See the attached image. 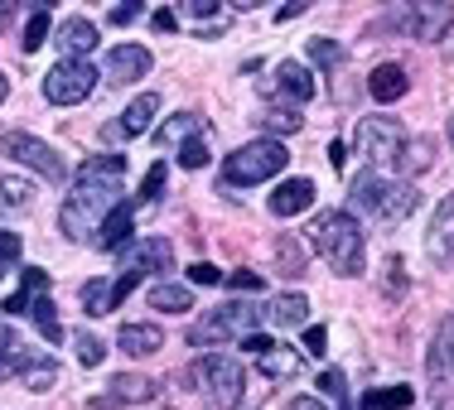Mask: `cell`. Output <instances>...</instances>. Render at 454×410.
<instances>
[{"label": "cell", "instance_id": "obj_14", "mask_svg": "<svg viewBox=\"0 0 454 410\" xmlns=\"http://www.w3.org/2000/svg\"><path fill=\"white\" fill-rule=\"evenodd\" d=\"M169 261H175V246H169L165 236H145V242L121 246V271L155 275V271H169Z\"/></svg>", "mask_w": 454, "mask_h": 410}, {"label": "cell", "instance_id": "obj_35", "mask_svg": "<svg viewBox=\"0 0 454 410\" xmlns=\"http://www.w3.org/2000/svg\"><path fill=\"white\" fill-rule=\"evenodd\" d=\"M49 29H53V19H49V10L39 5L35 15H29V25H25V39H20V44H25V53H35L39 44H49Z\"/></svg>", "mask_w": 454, "mask_h": 410}, {"label": "cell", "instance_id": "obj_15", "mask_svg": "<svg viewBox=\"0 0 454 410\" xmlns=\"http://www.w3.org/2000/svg\"><path fill=\"white\" fill-rule=\"evenodd\" d=\"M155 396H160V382H150V376H140V372H121V376L106 382L102 406H145V401H155Z\"/></svg>", "mask_w": 454, "mask_h": 410}, {"label": "cell", "instance_id": "obj_24", "mask_svg": "<svg viewBox=\"0 0 454 410\" xmlns=\"http://www.w3.org/2000/svg\"><path fill=\"white\" fill-rule=\"evenodd\" d=\"M266 319L276 323V329H300V323H309V299L305 295H276L271 305H266Z\"/></svg>", "mask_w": 454, "mask_h": 410}, {"label": "cell", "instance_id": "obj_39", "mask_svg": "<svg viewBox=\"0 0 454 410\" xmlns=\"http://www.w3.org/2000/svg\"><path fill=\"white\" fill-rule=\"evenodd\" d=\"M179 165L184 169H203V165H208V145H203V135L189 140V145H179Z\"/></svg>", "mask_w": 454, "mask_h": 410}, {"label": "cell", "instance_id": "obj_33", "mask_svg": "<svg viewBox=\"0 0 454 410\" xmlns=\"http://www.w3.org/2000/svg\"><path fill=\"white\" fill-rule=\"evenodd\" d=\"M426 372H430V386H440V391H454V358L445 348H430V362H426Z\"/></svg>", "mask_w": 454, "mask_h": 410}, {"label": "cell", "instance_id": "obj_38", "mask_svg": "<svg viewBox=\"0 0 454 410\" xmlns=\"http://www.w3.org/2000/svg\"><path fill=\"white\" fill-rule=\"evenodd\" d=\"M262 121H266V131H276V135L300 131V112H295V106H271V112L262 116Z\"/></svg>", "mask_w": 454, "mask_h": 410}, {"label": "cell", "instance_id": "obj_48", "mask_svg": "<svg viewBox=\"0 0 454 410\" xmlns=\"http://www.w3.org/2000/svg\"><path fill=\"white\" fill-rule=\"evenodd\" d=\"M106 19H112V25H131V19H140V5H136V0H131V5H112V15H106Z\"/></svg>", "mask_w": 454, "mask_h": 410}, {"label": "cell", "instance_id": "obj_5", "mask_svg": "<svg viewBox=\"0 0 454 410\" xmlns=\"http://www.w3.org/2000/svg\"><path fill=\"white\" fill-rule=\"evenodd\" d=\"M189 382L223 410L242 406V396H247V372H242V362H237L232 352H203V358H193L189 362Z\"/></svg>", "mask_w": 454, "mask_h": 410}, {"label": "cell", "instance_id": "obj_1", "mask_svg": "<svg viewBox=\"0 0 454 410\" xmlns=\"http://www.w3.org/2000/svg\"><path fill=\"white\" fill-rule=\"evenodd\" d=\"M121 174H126V155H92L78 165V183L59 208V228L63 236L82 242L102 228V218L121 203Z\"/></svg>", "mask_w": 454, "mask_h": 410}, {"label": "cell", "instance_id": "obj_9", "mask_svg": "<svg viewBox=\"0 0 454 410\" xmlns=\"http://www.w3.org/2000/svg\"><path fill=\"white\" fill-rule=\"evenodd\" d=\"M450 25H454V5H450V0H416V5L392 10V15H387V29H402V35L426 39V44L445 39Z\"/></svg>", "mask_w": 454, "mask_h": 410}, {"label": "cell", "instance_id": "obj_27", "mask_svg": "<svg viewBox=\"0 0 454 410\" xmlns=\"http://www.w3.org/2000/svg\"><path fill=\"white\" fill-rule=\"evenodd\" d=\"M150 309H165V314H189V309H193V290L189 285H150Z\"/></svg>", "mask_w": 454, "mask_h": 410}, {"label": "cell", "instance_id": "obj_46", "mask_svg": "<svg viewBox=\"0 0 454 410\" xmlns=\"http://www.w3.org/2000/svg\"><path fill=\"white\" fill-rule=\"evenodd\" d=\"M227 285H232V290H262L266 280L256 275V271H232V275H227Z\"/></svg>", "mask_w": 454, "mask_h": 410}, {"label": "cell", "instance_id": "obj_49", "mask_svg": "<svg viewBox=\"0 0 454 410\" xmlns=\"http://www.w3.org/2000/svg\"><path fill=\"white\" fill-rule=\"evenodd\" d=\"M271 343H276V338H266V333H247V338H242V348H247V352H256V358H262V352L271 348Z\"/></svg>", "mask_w": 454, "mask_h": 410}, {"label": "cell", "instance_id": "obj_2", "mask_svg": "<svg viewBox=\"0 0 454 410\" xmlns=\"http://www.w3.org/2000/svg\"><path fill=\"white\" fill-rule=\"evenodd\" d=\"M416 183L406 179H387L377 174V169H363V174H353L348 183V208L363 213V218L382 222V228H396V222H406L411 213H416Z\"/></svg>", "mask_w": 454, "mask_h": 410}, {"label": "cell", "instance_id": "obj_47", "mask_svg": "<svg viewBox=\"0 0 454 410\" xmlns=\"http://www.w3.org/2000/svg\"><path fill=\"white\" fill-rule=\"evenodd\" d=\"M150 25H155L160 35H175V29H179V15H175V10H155V15H150Z\"/></svg>", "mask_w": 454, "mask_h": 410}, {"label": "cell", "instance_id": "obj_29", "mask_svg": "<svg viewBox=\"0 0 454 410\" xmlns=\"http://www.w3.org/2000/svg\"><path fill=\"white\" fill-rule=\"evenodd\" d=\"M35 203V183L25 179H0V213H25Z\"/></svg>", "mask_w": 454, "mask_h": 410}, {"label": "cell", "instance_id": "obj_45", "mask_svg": "<svg viewBox=\"0 0 454 410\" xmlns=\"http://www.w3.org/2000/svg\"><path fill=\"white\" fill-rule=\"evenodd\" d=\"M305 348H309V358H324V352H329V333H324L319 323L305 333Z\"/></svg>", "mask_w": 454, "mask_h": 410}, {"label": "cell", "instance_id": "obj_16", "mask_svg": "<svg viewBox=\"0 0 454 410\" xmlns=\"http://www.w3.org/2000/svg\"><path fill=\"white\" fill-rule=\"evenodd\" d=\"M262 92H286L290 102H309V97H315V78H309V68H305V63L286 58V63L276 68V78L266 82Z\"/></svg>", "mask_w": 454, "mask_h": 410}, {"label": "cell", "instance_id": "obj_20", "mask_svg": "<svg viewBox=\"0 0 454 410\" xmlns=\"http://www.w3.org/2000/svg\"><path fill=\"white\" fill-rule=\"evenodd\" d=\"M203 135V116L199 112H175L165 126H155V145L160 150H179V145H189V140H199Z\"/></svg>", "mask_w": 454, "mask_h": 410}, {"label": "cell", "instance_id": "obj_31", "mask_svg": "<svg viewBox=\"0 0 454 410\" xmlns=\"http://www.w3.org/2000/svg\"><path fill=\"white\" fill-rule=\"evenodd\" d=\"M430 159H435V150H430V140H406V150H402V179L411 183L420 174V169H430Z\"/></svg>", "mask_w": 454, "mask_h": 410}, {"label": "cell", "instance_id": "obj_21", "mask_svg": "<svg viewBox=\"0 0 454 410\" xmlns=\"http://www.w3.org/2000/svg\"><path fill=\"white\" fill-rule=\"evenodd\" d=\"M53 44L63 49V58H82V63H88V53L97 49V25H92V19H82V15H73L68 25L59 29Z\"/></svg>", "mask_w": 454, "mask_h": 410}, {"label": "cell", "instance_id": "obj_56", "mask_svg": "<svg viewBox=\"0 0 454 410\" xmlns=\"http://www.w3.org/2000/svg\"><path fill=\"white\" fill-rule=\"evenodd\" d=\"M343 410H348V406H343Z\"/></svg>", "mask_w": 454, "mask_h": 410}, {"label": "cell", "instance_id": "obj_41", "mask_svg": "<svg viewBox=\"0 0 454 410\" xmlns=\"http://www.w3.org/2000/svg\"><path fill=\"white\" fill-rule=\"evenodd\" d=\"M218 0H184V5L175 10V15H184V19H213V15H218Z\"/></svg>", "mask_w": 454, "mask_h": 410}, {"label": "cell", "instance_id": "obj_32", "mask_svg": "<svg viewBox=\"0 0 454 410\" xmlns=\"http://www.w3.org/2000/svg\"><path fill=\"white\" fill-rule=\"evenodd\" d=\"M416 401V391L411 386H392V391H367L363 396V410H406Z\"/></svg>", "mask_w": 454, "mask_h": 410}, {"label": "cell", "instance_id": "obj_6", "mask_svg": "<svg viewBox=\"0 0 454 410\" xmlns=\"http://www.w3.org/2000/svg\"><path fill=\"white\" fill-rule=\"evenodd\" d=\"M266 319V305H247V299H232V305H218L208 309L199 323L189 329V343L193 348H218L227 338H247L256 333V323Z\"/></svg>", "mask_w": 454, "mask_h": 410}, {"label": "cell", "instance_id": "obj_26", "mask_svg": "<svg viewBox=\"0 0 454 410\" xmlns=\"http://www.w3.org/2000/svg\"><path fill=\"white\" fill-rule=\"evenodd\" d=\"M78 299H82V314H112L116 309V295H112V280H82V290H78Z\"/></svg>", "mask_w": 454, "mask_h": 410}, {"label": "cell", "instance_id": "obj_34", "mask_svg": "<svg viewBox=\"0 0 454 410\" xmlns=\"http://www.w3.org/2000/svg\"><path fill=\"white\" fill-rule=\"evenodd\" d=\"M29 314H35L39 333H44V343H63V329H59V314H53V299L39 295L35 305H29Z\"/></svg>", "mask_w": 454, "mask_h": 410}, {"label": "cell", "instance_id": "obj_8", "mask_svg": "<svg viewBox=\"0 0 454 410\" xmlns=\"http://www.w3.org/2000/svg\"><path fill=\"white\" fill-rule=\"evenodd\" d=\"M0 155H10L15 165H25V169H39V179H44V183H68V165H63V155L49 145V140H39L29 131H5V135H0Z\"/></svg>", "mask_w": 454, "mask_h": 410}, {"label": "cell", "instance_id": "obj_13", "mask_svg": "<svg viewBox=\"0 0 454 410\" xmlns=\"http://www.w3.org/2000/svg\"><path fill=\"white\" fill-rule=\"evenodd\" d=\"M150 49L145 44H116L112 53H106V82L112 88H131V82H140L150 73Z\"/></svg>", "mask_w": 454, "mask_h": 410}, {"label": "cell", "instance_id": "obj_23", "mask_svg": "<svg viewBox=\"0 0 454 410\" xmlns=\"http://www.w3.org/2000/svg\"><path fill=\"white\" fill-rule=\"evenodd\" d=\"M256 367H262V376H271V382H290V376L305 372V358H300L295 348H280V343H271V348L256 358Z\"/></svg>", "mask_w": 454, "mask_h": 410}, {"label": "cell", "instance_id": "obj_51", "mask_svg": "<svg viewBox=\"0 0 454 410\" xmlns=\"http://www.w3.org/2000/svg\"><path fill=\"white\" fill-rule=\"evenodd\" d=\"M329 159H333V169H343V165H348V145H343V140H333V145H329Z\"/></svg>", "mask_w": 454, "mask_h": 410}, {"label": "cell", "instance_id": "obj_17", "mask_svg": "<svg viewBox=\"0 0 454 410\" xmlns=\"http://www.w3.org/2000/svg\"><path fill=\"white\" fill-rule=\"evenodd\" d=\"M367 92H372V102H382V106L402 102V97L411 92L406 68H402V63H377V68H372V78H367Z\"/></svg>", "mask_w": 454, "mask_h": 410}, {"label": "cell", "instance_id": "obj_10", "mask_svg": "<svg viewBox=\"0 0 454 410\" xmlns=\"http://www.w3.org/2000/svg\"><path fill=\"white\" fill-rule=\"evenodd\" d=\"M92 88H97V68H92V63H82V58L53 63L49 78H44V97H49L53 106H78V102H88Z\"/></svg>", "mask_w": 454, "mask_h": 410}, {"label": "cell", "instance_id": "obj_40", "mask_svg": "<svg viewBox=\"0 0 454 410\" xmlns=\"http://www.w3.org/2000/svg\"><path fill=\"white\" fill-rule=\"evenodd\" d=\"M160 193H165V165H150V174H145V183H140V198L136 203H155Z\"/></svg>", "mask_w": 454, "mask_h": 410}, {"label": "cell", "instance_id": "obj_53", "mask_svg": "<svg viewBox=\"0 0 454 410\" xmlns=\"http://www.w3.org/2000/svg\"><path fill=\"white\" fill-rule=\"evenodd\" d=\"M10 15H15V5H10V0H0V29L10 25Z\"/></svg>", "mask_w": 454, "mask_h": 410}, {"label": "cell", "instance_id": "obj_4", "mask_svg": "<svg viewBox=\"0 0 454 410\" xmlns=\"http://www.w3.org/2000/svg\"><path fill=\"white\" fill-rule=\"evenodd\" d=\"M290 165V150L280 140L262 135V140H247L242 150H232L223 165V183L227 189H256V183H271L280 169Z\"/></svg>", "mask_w": 454, "mask_h": 410}, {"label": "cell", "instance_id": "obj_11", "mask_svg": "<svg viewBox=\"0 0 454 410\" xmlns=\"http://www.w3.org/2000/svg\"><path fill=\"white\" fill-rule=\"evenodd\" d=\"M426 256L435 266H454V193L435 203L430 213V228H426Z\"/></svg>", "mask_w": 454, "mask_h": 410}, {"label": "cell", "instance_id": "obj_3", "mask_svg": "<svg viewBox=\"0 0 454 410\" xmlns=\"http://www.w3.org/2000/svg\"><path fill=\"white\" fill-rule=\"evenodd\" d=\"M309 246L329 261L333 275H363L367 266V251H363V228L353 213H319L309 222Z\"/></svg>", "mask_w": 454, "mask_h": 410}, {"label": "cell", "instance_id": "obj_42", "mask_svg": "<svg viewBox=\"0 0 454 410\" xmlns=\"http://www.w3.org/2000/svg\"><path fill=\"white\" fill-rule=\"evenodd\" d=\"M20 261V236L15 232H0V275H5V266Z\"/></svg>", "mask_w": 454, "mask_h": 410}, {"label": "cell", "instance_id": "obj_7", "mask_svg": "<svg viewBox=\"0 0 454 410\" xmlns=\"http://www.w3.org/2000/svg\"><path fill=\"white\" fill-rule=\"evenodd\" d=\"M358 150L367 159V169H377V174H387V169L402 165V150H406V131L396 116H367L358 126Z\"/></svg>", "mask_w": 454, "mask_h": 410}, {"label": "cell", "instance_id": "obj_12", "mask_svg": "<svg viewBox=\"0 0 454 410\" xmlns=\"http://www.w3.org/2000/svg\"><path fill=\"white\" fill-rule=\"evenodd\" d=\"M155 116H160V92H140L136 102L121 112V121L102 126V135L106 140H136V135H145L150 126H155Z\"/></svg>", "mask_w": 454, "mask_h": 410}, {"label": "cell", "instance_id": "obj_43", "mask_svg": "<svg viewBox=\"0 0 454 410\" xmlns=\"http://www.w3.org/2000/svg\"><path fill=\"white\" fill-rule=\"evenodd\" d=\"M78 362H82V367H97V362H102V343H97L92 333H82V338H78Z\"/></svg>", "mask_w": 454, "mask_h": 410}, {"label": "cell", "instance_id": "obj_54", "mask_svg": "<svg viewBox=\"0 0 454 410\" xmlns=\"http://www.w3.org/2000/svg\"><path fill=\"white\" fill-rule=\"evenodd\" d=\"M5 97H10V82H5V73H0V102H5Z\"/></svg>", "mask_w": 454, "mask_h": 410}, {"label": "cell", "instance_id": "obj_25", "mask_svg": "<svg viewBox=\"0 0 454 410\" xmlns=\"http://www.w3.org/2000/svg\"><path fill=\"white\" fill-rule=\"evenodd\" d=\"M39 295H49V271H35V266H29V271H25V285H20L15 295L5 299V309H10V314H29V305H35Z\"/></svg>", "mask_w": 454, "mask_h": 410}, {"label": "cell", "instance_id": "obj_30", "mask_svg": "<svg viewBox=\"0 0 454 410\" xmlns=\"http://www.w3.org/2000/svg\"><path fill=\"white\" fill-rule=\"evenodd\" d=\"M276 256H280V275H290V280L309 271V256H305V246H300L295 236H280V242H276Z\"/></svg>", "mask_w": 454, "mask_h": 410}, {"label": "cell", "instance_id": "obj_55", "mask_svg": "<svg viewBox=\"0 0 454 410\" xmlns=\"http://www.w3.org/2000/svg\"><path fill=\"white\" fill-rule=\"evenodd\" d=\"M450 140H454V116H450Z\"/></svg>", "mask_w": 454, "mask_h": 410}, {"label": "cell", "instance_id": "obj_19", "mask_svg": "<svg viewBox=\"0 0 454 410\" xmlns=\"http://www.w3.org/2000/svg\"><path fill=\"white\" fill-rule=\"evenodd\" d=\"M131 218H136V203H116V208L102 218V228H97V246H102V251L131 246Z\"/></svg>", "mask_w": 454, "mask_h": 410}, {"label": "cell", "instance_id": "obj_44", "mask_svg": "<svg viewBox=\"0 0 454 410\" xmlns=\"http://www.w3.org/2000/svg\"><path fill=\"white\" fill-rule=\"evenodd\" d=\"M189 280H193V285H218V280H223V271H218L213 261H199V266L189 271Z\"/></svg>", "mask_w": 454, "mask_h": 410}, {"label": "cell", "instance_id": "obj_37", "mask_svg": "<svg viewBox=\"0 0 454 410\" xmlns=\"http://www.w3.org/2000/svg\"><path fill=\"white\" fill-rule=\"evenodd\" d=\"M309 63H315V68H339L343 44H333V39H309Z\"/></svg>", "mask_w": 454, "mask_h": 410}, {"label": "cell", "instance_id": "obj_36", "mask_svg": "<svg viewBox=\"0 0 454 410\" xmlns=\"http://www.w3.org/2000/svg\"><path fill=\"white\" fill-rule=\"evenodd\" d=\"M25 362H29V358H25V352H20V338H15V333H10V323L0 319V376H5L10 367H25Z\"/></svg>", "mask_w": 454, "mask_h": 410}, {"label": "cell", "instance_id": "obj_50", "mask_svg": "<svg viewBox=\"0 0 454 410\" xmlns=\"http://www.w3.org/2000/svg\"><path fill=\"white\" fill-rule=\"evenodd\" d=\"M286 410H329V406H324L319 396H295V401H290Z\"/></svg>", "mask_w": 454, "mask_h": 410}, {"label": "cell", "instance_id": "obj_18", "mask_svg": "<svg viewBox=\"0 0 454 410\" xmlns=\"http://www.w3.org/2000/svg\"><path fill=\"white\" fill-rule=\"evenodd\" d=\"M309 203H315V183L309 179H286L271 193V218H300V213H309Z\"/></svg>", "mask_w": 454, "mask_h": 410}, {"label": "cell", "instance_id": "obj_22", "mask_svg": "<svg viewBox=\"0 0 454 410\" xmlns=\"http://www.w3.org/2000/svg\"><path fill=\"white\" fill-rule=\"evenodd\" d=\"M116 348L131 352V358H150V352L165 348V333H160L155 323H126V329L116 333Z\"/></svg>", "mask_w": 454, "mask_h": 410}, {"label": "cell", "instance_id": "obj_28", "mask_svg": "<svg viewBox=\"0 0 454 410\" xmlns=\"http://www.w3.org/2000/svg\"><path fill=\"white\" fill-rule=\"evenodd\" d=\"M53 382H59V362H49V358H29L20 367V386L25 391H53Z\"/></svg>", "mask_w": 454, "mask_h": 410}, {"label": "cell", "instance_id": "obj_52", "mask_svg": "<svg viewBox=\"0 0 454 410\" xmlns=\"http://www.w3.org/2000/svg\"><path fill=\"white\" fill-rule=\"evenodd\" d=\"M440 348H445L450 358H454V314L445 319V329H440Z\"/></svg>", "mask_w": 454, "mask_h": 410}]
</instances>
